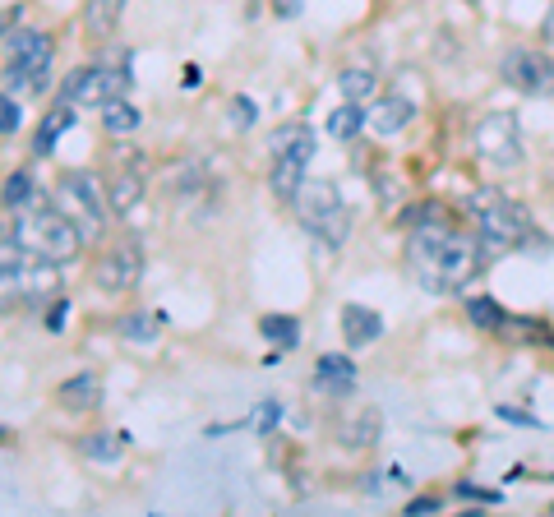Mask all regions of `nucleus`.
<instances>
[{"label":"nucleus","instance_id":"7ed1b4c3","mask_svg":"<svg viewBox=\"0 0 554 517\" xmlns=\"http://www.w3.org/2000/svg\"><path fill=\"white\" fill-rule=\"evenodd\" d=\"M14 236H19L28 259H42V264H56V268L79 259V250H84V236L74 231V222L51 199L47 204L14 208Z\"/></svg>","mask_w":554,"mask_h":517},{"label":"nucleus","instance_id":"9b49d317","mask_svg":"<svg viewBox=\"0 0 554 517\" xmlns=\"http://www.w3.org/2000/svg\"><path fill=\"white\" fill-rule=\"evenodd\" d=\"M139 277H144V245L139 241H116L93 264V282L107 291V296H125V291H134L139 287Z\"/></svg>","mask_w":554,"mask_h":517},{"label":"nucleus","instance_id":"a211bd4d","mask_svg":"<svg viewBox=\"0 0 554 517\" xmlns=\"http://www.w3.org/2000/svg\"><path fill=\"white\" fill-rule=\"evenodd\" d=\"M144 176L139 171H116L107 181V208L111 213H130V208H139L144 204Z\"/></svg>","mask_w":554,"mask_h":517},{"label":"nucleus","instance_id":"7c9ffc66","mask_svg":"<svg viewBox=\"0 0 554 517\" xmlns=\"http://www.w3.org/2000/svg\"><path fill=\"white\" fill-rule=\"evenodd\" d=\"M121 333L134 337V342H153V337H157V319H153V314H134V319H125V324H121Z\"/></svg>","mask_w":554,"mask_h":517},{"label":"nucleus","instance_id":"f03ea898","mask_svg":"<svg viewBox=\"0 0 554 517\" xmlns=\"http://www.w3.org/2000/svg\"><path fill=\"white\" fill-rule=\"evenodd\" d=\"M471 217H476V241H481L485 259H499L508 250H522V245L536 236V217L527 204H518L513 194H504L499 185H481V190L467 199Z\"/></svg>","mask_w":554,"mask_h":517},{"label":"nucleus","instance_id":"6ab92c4d","mask_svg":"<svg viewBox=\"0 0 554 517\" xmlns=\"http://www.w3.org/2000/svg\"><path fill=\"white\" fill-rule=\"evenodd\" d=\"M74 125V102H56V111H47L42 116V125H37L33 134V153L37 157H51V148H56V139H61L65 130Z\"/></svg>","mask_w":554,"mask_h":517},{"label":"nucleus","instance_id":"72a5a7b5","mask_svg":"<svg viewBox=\"0 0 554 517\" xmlns=\"http://www.w3.org/2000/svg\"><path fill=\"white\" fill-rule=\"evenodd\" d=\"M458 499H471V504H499V490H485V485H471V481H462L458 485Z\"/></svg>","mask_w":554,"mask_h":517},{"label":"nucleus","instance_id":"423d86ee","mask_svg":"<svg viewBox=\"0 0 554 517\" xmlns=\"http://www.w3.org/2000/svg\"><path fill=\"white\" fill-rule=\"evenodd\" d=\"M10 65H5V84L19 93H42L56 79V42L42 28H14L10 37Z\"/></svg>","mask_w":554,"mask_h":517},{"label":"nucleus","instance_id":"2f4dec72","mask_svg":"<svg viewBox=\"0 0 554 517\" xmlns=\"http://www.w3.org/2000/svg\"><path fill=\"white\" fill-rule=\"evenodd\" d=\"M254 121H259V107L250 97H231V130H250Z\"/></svg>","mask_w":554,"mask_h":517},{"label":"nucleus","instance_id":"473e14b6","mask_svg":"<svg viewBox=\"0 0 554 517\" xmlns=\"http://www.w3.org/2000/svg\"><path fill=\"white\" fill-rule=\"evenodd\" d=\"M277 421H282V407H277V397H264V402H259V416H254L259 434H273Z\"/></svg>","mask_w":554,"mask_h":517},{"label":"nucleus","instance_id":"bb28decb","mask_svg":"<svg viewBox=\"0 0 554 517\" xmlns=\"http://www.w3.org/2000/svg\"><path fill=\"white\" fill-rule=\"evenodd\" d=\"M0 204H5V208L33 204V176H28V171H10L5 185H0Z\"/></svg>","mask_w":554,"mask_h":517},{"label":"nucleus","instance_id":"5701e85b","mask_svg":"<svg viewBox=\"0 0 554 517\" xmlns=\"http://www.w3.org/2000/svg\"><path fill=\"white\" fill-rule=\"evenodd\" d=\"M259 333L287 351L301 342V319H296V314H264V319H259Z\"/></svg>","mask_w":554,"mask_h":517},{"label":"nucleus","instance_id":"f257e3e1","mask_svg":"<svg viewBox=\"0 0 554 517\" xmlns=\"http://www.w3.org/2000/svg\"><path fill=\"white\" fill-rule=\"evenodd\" d=\"M485 264L490 259H485L476 231L448 222L444 208L416 222L407 236V273L416 277V287L434 291V296H462L485 273Z\"/></svg>","mask_w":554,"mask_h":517},{"label":"nucleus","instance_id":"ea45409f","mask_svg":"<svg viewBox=\"0 0 554 517\" xmlns=\"http://www.w3.org/2000/svg\"><path fill=\"white\" fill-rule=\"evenodd\" d=\"M14 19H19V10H0V37L14 28Z\"/></svg>","mask_w":554,"mask_h":517},{"label":"nucleus","instance_id":"c85d7f7f","mask_svg":"<svg viewBox=\"0 0 554 517\" xmlns=\"http://www.w3.org/2000/svg\"><path fill=\"white\" fill-rule=\"evenodd\" d=\"M28 254H24V245H19V236H14V222L10 227H0V273L5 268H14V264H24Z\"/></svg>","mask_w":554,"mask_h":517},{"label":"nucleus","instance_id":"e433bc0d","mask_svg":"<svg viewBox=\"0 0 554 517\" xmlns=\"http://www.w3.org/2000/svg\"><path fill=\"white\" fill-rule=\"evenodd\" d=\"M301 5H305V0H273V14H277V19H296Z\"/></svg>","mask_w":554,"mask_h":517},{"label":"nucleus","instance_id":"6e6552de","mask_svg":"<svg viewBox=\"0 0 554 517\" xmlns=\"http://www.w3.org/2000/svg\"><path fill=\"white\" fill-rule=\"evenodd\" d=\"M61 291V273L56 264H42V259H24L0 273V310H28V305H42V301H56Z\"/></svg>","mask_w":554,"mask_h":517},{"label":"nucleus","instance_id":"4be33fe9","mask_svg":"<svg viewBox=\"0 0 554 517\" xmlns=\"http://www.w3.org/2000/svg\"><path fill=\"white\" fill-rule=\"evenodd\" d=\"M125 444H130V434L97 430V434H84V439H79V453H84L88 462H121V457H125Z\"/></svg>","mask_w":554,"mask_h":517},{"label":"nucleus","instance_id":"0eeeda50","mask_svg":"<svg viewBox=\"0 0 554 517\" xmlns=\"http://www.w3.org/2000/svg\"><path fill=\"white\" fill-rule=\"evenodd\" d=\"M130 93V61L116 56V61H97V65H79L61 79V102L74 107H107L116 97Z\"/></svg>","mask_w":554,"mask_h":517},{"label":"nucleus","instance_id":"58836bf2","mask_svg":"<svg viewBox=\"0 0 554 517\" xmlns=\"http://www.w3.org/2000/svg\"><path fill=\"white\" fill-rule=\"evenodd\" d=\"M499 416H504V421H518V425H536V416H527V411H513V407H499Z\"/></svg>","mask_w":554,"mask_h":517},{"label":"nucleus","instance_id":"9d476101","mask_svg":"<svg viewBox=\"0 0 554 517\" xmlns=\"http://www.w3.org/2000/svg\"><path fill=\"white\" fill-rule=\"evenodd\" d=\"M499 74H504L508 88H518L527 97H554V56L536 47H513L499 65Z\"/></svg>","mask_w":554,"mask_h":517},{"label":"nucleus","instance_id":"dca6fc26","mask_svg":"<svg viewBox=\"0 0 554 517\" xmlns=\"http://www.w3.org/2000/svg\"><path fill=\"white\" fill-rule=\"evenodd\" d=\"M56 402H61L65 411H93V407H102V374L84 370V374H74V379H65V384L56 388Z\"/></svg>","mask_w":554,"mask_h":517},{"label":"nucleus","instance_id":"cd10ccee","mask_svg":"<svg viewBox=\"0 0 554 517\" xmlns=\"http://www.w3.org/2000/svg\"><path fill=\"white\" fill-rule=\"evenodd\" d=\"M310 125H305V121H287V125H277V130H273V139H268V153H287V148H296V144H305V139H310Z\"/></svg>","mask_w":554,"mask_h":517},{"label":"nucleus","instance_id":"a878e982","mask_svg":"<svg viewBox=\"0 0 554 517\" xmlns=\"http://www.w3.org/2000/svg\"><path fill=\"white\" fill-rule=\"evenodd\" d=\"M374 84H379V74H374L370 65H347V70L338 74V88L347 102H365V97L374 93Z\"/></svg>","mask_w":554,"mask_h":517},{"label":"nucleus","instance_id":"f704fd0d","mask_svg":"<svg viewBox=\"0 0 554 517\" xmlns=\"http://www.w3.org/2000/svg\"><path fill=\"white\" fill-rule=\"evenodd\" d=\"M65 314H70V301H65V296H56V301H51V310H47V333H61Z\"/></svg>","mask_w":554,"mask_h":517},{"label":"nucleus","instance_id":"ddd939ff","mask_svg":"<svg viewBox=\"0 0 554 517\" xmlns=\"http://www.w3.org/2000/svg\"><path fill=\"white\" fill-rule=\"evenodd\" d=\"M314 393H324V397H351L356 393V365H351V356H338V351L319 356Z\"/></svg>","mask_w":554,"mask_h":517},{"label":"nucleus","instance_id":"a19ab883","mask_svg":"<svg viewBox=\"0 0 554 517\" xmlns=\"http://www.w3.org/2000/svg\"><path fill=\"white\" fill-rule=\"evenodd\" d=\"M471 5H476V0H471Z\"/></svg>","mask_w":554,"mask_h":517},{"label":"nucleus","instance_id":"f8f14e48","mask_svg":"<svg viewBox=\"0 0 554 517\" xmlns=\"http://www.w3.org/2000/svg\"><path fill=\"white\" fill-rule=\"evenodd\" d=\"M310 157H314V134L305 139V144L287 148V153L273 157V171H268V190L277 194V199H296V190L305 185V176H310Z\"/></svg>","mask_w":554,"mask_h":517},{"label":"nucleus","instance_id":"412c9836","mask_svg":"<svg viewBox=\"0 0 554 517\" xmlns=\"http://www.w3.org/2000/svg\"><path fill=\"white\" fill-rule=\"evenodd\" d=\"M139 121H144V116H139V107H134L130 97H116V102L102 107V130H107L111 139H130V134L139 130Z\"/></svg>","mask_w":554,"mask_h":517},{"label":"nucleus","instance_id":"2eb2a0df","mask_svg":"<svg viewBox=\"0 0 554 517\" xmlns=\"http://www.w3.org/2000/svg\"><path fill=\"white\" fill-rule=\"evenodd\" d=\"M379 434H384V416H379V407H356L347 421L338 425V444L361 453V448L379 444Z\"/></svg>","mask_w":554,"mask_h":517},{"label":"nucleus","instance_id":"393cba45","mask_svg":"<svg viewBox=\"0 0 554 517\" xmlns=\"http://www.w3.org/2000/svg\"><path fill=\"white\" fill-rule=\"evenodd\" d=\"M467 319H471V328H481V333H499V328L508 324L504 305L490 301V296H471V301H467Z\"/></svg>","mask_w":554,"mask_h":517},{"label":"nucleus","instance_id":"aec40b11","mask_svg":"<svg viewBox=\"0 0 554 517\" xmlns=\"http://www.w3.org/2000/svg\"><path fill=\"white\" fill-rule=\"evenodd\" d=\"M121 14H125V0H84V28H88V37L107 42V37L116 33V24H121Z\"/></svg>","mask_w":554,"mask_h":517},{"label":"nucleus","instance_id":"1a4fd4ad","mask_svg":"<svg viewBox=\"0 0 554 517\" xmlns=\"http://www.w3.org/2000/svg\"><path fill=\"white\" fill-rule=\"evenodd\" d=\"M476 153H481V162H490V167L499 171H513L522 162V125L513 111H490V116H481V125H476Z\"/></svg>","mask_w":554,"mask_h":517},{"label":"nucleus","instance_id":"39448f33","mask_svg":"<svg viewBox=\"0 0 554 517\" xmlns=\"http://www.w3.org/2000/svg\"><path fill=\"white\" fill-rule=\"evenodd\" d=\"M51 204L70 217L74 231L84 236V245H97L107 236V213H111L107 194L97 190L88 171H61L56 185H51Z\"/></svg>","mask_w":554,"mask_h":517},{"label":"nucleus","instance_id":"b1692460","mask_svg":"<svg viewBox=\"0 0 554 517\" xmlns=\"http://www.w3.org/2000/svg\"><path fill=\"white\" fill-rule=\"evenodd\" d=\"M365 121H370V116H365L361 102H347V107H338L333 116H328V134H333L338 144H351V139L361 134V125H365Z\"/></svg>","mask_w":554,"mask_h":517},{"label":"nucleus","instance_id":"4468645a","mask_svg":"<svg viewBox=\"0 0 554 517\" xmlns=\"http://www.w3.org/2000/svg\"><path fill=\"white\" fill-rule=\"evenodd\" d=\"M342 337H347V347H370L384 337V314L370 310V305H342Z\"/></svg>","mask_w":554,"mask_h":517},{"label":"nucleus","instance_id":"c756f323","mask_svg":"<svg viewBox=\"0 0 554 517\" xmlns=\"http://www.w3.org/2000/svg\"><path fill=\"white\" fill-rule=\"evenodd\" d=\"M24 121V107H19V97L14 93H0V134H14Z\"/></svg>","mask_w":554,"mask_h":517},{"label":"nucleus","instance_id":"4c0bfd02","mask_svg":"<svg viewBox=\"0 0 554 517\" xmlns=\"http://www.w3.org/2000/svg\"><path fill=\"white\" fill-rule=\"evenodd\" d=\"M541 42H545V47H554V5L545 10V19H541Z\"/></svg>","mask_w":554,"mask_h":517},{"label":"nucleus","instance_id":"f3484780","mask_svg":"<svg viewBox=\"0 0 554 517\" xmlns=\"http://www.w3.org/2000/svg\"><path fill=\"white\" fill-rule=\"evenodd\" d=\"M411 116H416V107H411L407 97H402V93H388V97H379V102H374V111H370V130L379 134V139H388V134L407 130Z\"/></svg>","mask_w":554,"mask_h":517},{"label":"nucleus","instance_id":"c9c22d12","mask_svg":"<svg viewBox=\"0 0 554 517\" xmlns=\"http://www.w3.org/2000/svg\"><path fill=\"white\" fill-rule=\"evenodd\" d=\"M407 513H411V517H425V513H439V499H434V494H425V499H411V504H407Z\"/></svg>","mask_w":554,"mask_h":517},{"label":"nucleus","instance_id":"20e7f679","mask_svg":"<svg viewBox=\"0 0 554 517\" xmlns=\"http://www.w3.org/2000/svg\"><path fill=\"white\" fill-rule=\"evenodd\" d=\"M296 217H301L305 236H314V245H324L328 254L342 250L351 236V208L342 204V194L333 181H324V176H305V185L296 190Z\"/></svg>","mask_w":554,"mask_h":517}]
</instances>
